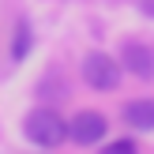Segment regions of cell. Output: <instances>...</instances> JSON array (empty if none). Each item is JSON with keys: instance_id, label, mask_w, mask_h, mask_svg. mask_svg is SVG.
Returning a JSON list of instances; mask_svg holds the SVG:
<instances>
[{"instance_id": "1", "label": "cell", "mask_w": 154, "mask_h": 154, "mask_svg": "<svg viewBox=\"0 0 154 154\" xmlns=\"http://www.w3.org/2000/svg\"><path fill=\"white\" fill-rule=\"evenodd\" d=\"M23 135L42 150H57L68 143V120L49 105H38V109H30L23 117Z\"/></svg>"}, {"instance_id": "2", "label": "cell", "mask_w": 154, "mask_h": 154, "mask_svg": "<svg viewBox=\"0 0 154 154\" xmlns=\"http://www.w3.org/2000/svg\"><path fill=\"white\" fill-rule=\"evenodd\" d=\"M79 75L83 83H87L90 90H98V94H109V90L120 87V79H124V68H120L117 57H109V53L102 49H90L87 57L79 60Z\"/></svg>"}, {"instance_id": "3", "label": "cell", "mask_w": 154, "mask_h": 154, "mask_svg": "<svg viewBox=\"0 0 154 154\" xmlns=\"http://www.w3.org/2000/svg\"><path fill=\"white\" fill-rule=\"evenodd\" d=\"M105 135H109V120L98 109H79L68 120V143H75V147H98V143H105Z\"/></svg>"}, {"instance_id": "4", "label": "cell", "mask_w": 154, "mask_h": 154, "mask_svg": "<svg viewBox=\"0 0 154 154\" xmlns=\"http://www.w3.org/2000/svg\"><path fill=\"white\" fill-rule=\"evenodd\" d=\"M120 68L143 83H154V45L147 42H124L120 49Z\"/></svg>"}, {"instance_id": "5", "label": "cell", "mask_w": 154, "mask_h": 154, "mask_svg": "<svg viewBox=\"0 0 154 154\" xmlns=\"http://www.w3.org/2000/svg\"><path fill=\"white\" fill-rule=\"evenodd\" d=\"M124 124L132 132H154V98H135L124 105Z\"/></svg>"}, {"instance_id": "6", "label": "cell", "mask_w": 154, "mask_h": 154, "mask_svg": "<svg viewBox=\"0 0 154 154\" xmlns=\"http://www.w3.org/2000/svg\"><path fill=\"white\" fill-rule=\"evenodd\" d=\"M30 45H34L30 26H26V23H15V34H11V57H15V60H26Z\"/></svg>"}, {"instance_id": "7", "label": "cell", "mask_w": 154, "mask_h": 154, "mask_svg": "<svg viewBox=\"0 0 154 154\" xmlns=\"http://www.w3.org/2000/svg\"><path fill=\"white\" fill-rule=\"evenodd\" d=\"M102 154H139V143L135 139H109L102 147Z\"/></svg>"}, {"instance_id": "8", "label": "cell", "mask_w": 154, "mask_h": 154, "mask_svg": "<svg viewBox=\"0 0 154 154\" xmlns=\"http://www.w3.org/2000/svg\"><path fill=\"white\" fill-rule=\"evenodd\" d=\"M143 11H147V15H154V0H143Z\"/></svg>"}]
</instances>
